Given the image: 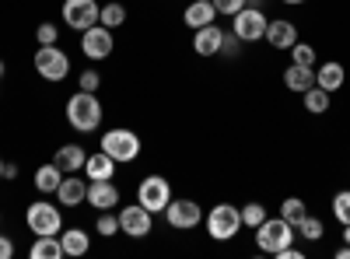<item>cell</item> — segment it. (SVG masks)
Returning a JSON list of instances; mask_svg holds the SVG:
<instances>
[{
	"label": "cell",
	"mask_w": 350,
	"mask_h": 259,
	"mask_svg": "<svg viewBox=\"0 0 350 259\" xmlns=\"http://www.w3.org/2000/svg\"><path fill=\"white\" fill-rule=\"evenodd\" d=\"M67 123L77 133H95L102 126V102L95 98V92H81L67 98Z\"/></svg>",
	"instance_id": "6da1fadb"
},
{
	"label": "cell",
	"mask_w": 350,
	"mask_h": 259,
	"mask_svg": "<svg viewBox=\"0 0 350 259\" xmlns=\"http://www.w3.org/2000/svg\"><path fill=\"white\" fill-rule=\"evenodd\" d=\"M295 224L291 221H284V217H267L259 228H256V245H259V252H270V256H277L280 249H287V245H295Z\"/></svg>",
	"instance_id": "7a4b0ae2"
},
{
	"label": "cell",
	"mask_w": 350,
	"mask_h": 259,
	"mask_svg": "<svg viewBox=\"0 0 350 259\" xmlns=\"http://www.w3.org/2000/svg\"><path fill=\"white\" fill-rule=\"evenodd\" d=\"M102 151L109 158H116V165H130V161L140 158V137L133 130H123V126L105 130L102 133Z\"/></svg>",
	"instance_id": "3957f363"
},
{
	"label": "cell",
	"mask_w": 350,
	"mask_h": 259,
	"mask_svg": "<svg viewBox=\"0 0 350 259\" xmlns=\"http://www.w3.org/2000/svg\"><path fill=\"white\" fill-rule=\"evenodd\" d=\"M242 232V207H231V204H217L207 214V235L214 242H231Z\"/></svg>",
	"instance_id": "277c9868"
},
{
	"label": "cell",
	"mask_w": 350,
	"mask_h": 259,
	"mask_svg": "<svg viewBox=\"0 0 350 259\" xmlns=\"http://www.w3.org/2000/svg\"><path fill=\"white\" fill-rule=\"evenodd\" d=\"M25 224L32 228V235H60L64 214L56 204H49V200H36V204L25 210Z\"/></svg>",
	"instance_id": "5b68a950"
},
{
	"label": "cell",
	"mask_w": 350,
	"mask_h": 259,
	"mask_svg": "<svg viewBox=\"0 0 350 259\" xmlns=\"http://www.w3.org/2000/svg\"><path fill=\"white\" fill-rule=\"evenodd\" d=\"M36 70L42 81H64L70 74V56L60 46H39L36 49Z\"/></svg>",
	"instance_id": "8992f818"
},
{
	"label": "cell",
	"mask_w": 350,
	"mask_h": 259,
	"mask_svg": "<svg viewBox=\"0 0 350 259\" xmlns=\"http://www.w3.org/2000/svg\"><path fill=\"white\" fill-rule=\"evenodd\" d=\"M137 204L148 207L151 214H165V207L172 204V186L161 176H148L137 186Z\"/></svg>",
	"instance_id": "52a82bcc"
},
{
	"label": "cell",
	"mask_w": 350,
	"mask_h": 259,
	"mask_svg": "<svg viewBox=\"0 0 350 259\" xmlns=\"http://www.w3.org/2000/svg\"><path fill=\"white\" fill-rule=\"evenodd\" d=\"M267 14H262L259 8H242L235 18H231V32H235L242 42H259L267 39Z\"/></svg>",
	"instance_id": "ba28073f"
},
{
	"label": "cell",
	"mask_w": 350,
	"mask_h": 259,
	"mask_svg": "<svg viewBox=\"0 0 350 259\" xmlns=\"http://www.w3.org/2000/svg\"><path fill=\"white\" fill-rule=\"evenodd\" d=\"M98 14H102L98 0H64V21L74 32H84V28L98 25Z\"/></svg>",
	"instance_id": "9c48e42d"
},
{
	"label": "cell",
	"mask_w": 350,
	"mask_h": 259,
	"mask_svg": "<svg viewBox=\"0 0 350 259\" xmlns=\"http://www.w3.org/2000/svg\"><path fill=\"white\" fill-rule=\"evenodd\" d=\"M165 221L172 228H179V232H189V228H196L203 221V207L196 204V200L179 196V200H172V204L165 207Z\"/></svg>",
	"instance_id": "30bf717a"
},
{
	"label": "cell",
	"mask_w": 350,
	"mask_h": 259,
	"mask_svg": "<svg viewBox=\"0 0 350 259\" xmlns=\"http://www.w3.org/2000/svg\"><path fill=\"white\" fill-rule=\"evenodd\" d=\"M151 228H154V214H151L148 207L133 204V207H123V210H120V232H123V235H130V238H148Z\"/></svg>",
	"instance_id": "8fae6325"
},
{
	"label": "cell",
	"mask_w": 350,
	"mask_h": 259,
	"mask_svg": "<svg viewBox=\"0 0 350 259\" xmlns=\"http://www.w3.org/2000/svg\"><path fill=\"white\" fill-rule=\"evenodd\" d=\"M81 53L88 60H105V56H112V28H105V25L84 28L81 32Z\"/></svg>",
	"instance_id": "7c38bea8"
},
{
	"label": "cell",
	"mask_w": 350,
	"mask_h": 259,
	"mask_svg": "<svg viewBox=\"0 0 350 259\" xmlns=\"http://www.w3.org/2000/svg\"><path fill=\"white\" fill-rule=\"evenodd\" d=\"M84 204H92L95 210H112V207H120V189L112 186V179H95V182H88Z\"/></svg>",
	"instance_id": "4fadbf2b"
},
{
	"label": "cell",
	"mask_w": 350,
	"mask_h": 259,
	"mask_svg": "<svg viewBox=\"0 0 350 259\" xmlns=\"http://www.w3.org/2000/svg\"><path fill=\"white\" fill-rule=\"evenodd\" d=\"M56 200H60V207H81L88 200V179H77V172L64 176L60 189H56Z\"/></svg>",
	"instance_id": "5bb4252c"
},
{
	"label": "cell",
	"mask_w": 350,
	"mask_h": 259,
	"mask_svg": "<svg viewBox=\"0 0 350 259\" xmlns=\"http://www.w3.org/2000/svg\"><path fill=\"white\" fill-rule=\"evenodd\" d=\"M221 39H224V28L203 25V28H196V36H193V49L200 56H217L221 53Z\"/></svg>",
	"instance_id": "9a60e30c"
},
{
	"label": "cell",
	"mask_w": 350,
	"mask_h": 259,
	"mask_svg": "<svg viewBox=\"0 0 350 259\" xmlns=\"http://www.w3.org/2000/svg\"><path fill=\"white\" fill-rule=\"evenodd\" d=\"M343 81H347V70L336 60H326L323 67H315V84H319V88H326L329 95L343 88Z\"/></svg>",
	"instance_id": "2e32d148"
},
{
	"label": "cell",
	"mask_w": 350,
	"mask_h": 259,
	"mask_svg": "<svg viewBox=\"0 0 350 259\" xmlns=\"http://www.w3.org/2000/svg\"><path fill=\"white\" fill-rule=\"evenodd\" d=\"M84 161H88V154H84L81 144H64V148L53 154V165H60L64 176H70V172H84Z\"/></svg>",
	"instance_id": "e0dca14e"
},
{
	"label": "cell",
	"mask_w": 350,
	"mask_h": 259,
	"mask_svg": "<svg viewBox=\"0 0 350 259\" xmlns=\"http://www.w3.org/2000/svg\"><path fill=\"white\" fill-rule=\"evenodd\" d=\"M267 42L273 46V49H291V46H295L298 42V28L295 25H291V21H270L267 25Z\"/></svg>",
	"instance_id": "ac0fdd59"
},
{
	"label": "cell",
	"mask_w": 350,
	"mask_h": 259,
	"mask_svg": "<svg viewBox=\"0 0 350 259\" xmlns=\"http://www.w3.org/2000/svg\"><path fill=\"white\" fill-rule=\"evenodd\" d=\"M84 176L88 179H112L116 176V158H109L102 148L95 151V154H88V161H84Z\"/></svg>",
	"instance_id": "d6986e66"
},
{
	"label": "cell",
	"mask_w": 350,
	"mask_h": 259,
	"mask_svg": "<svg viewBox=\"0 0 350 259\" xmlns=\"http://www.w3.org/2000/svg\"><path fill=\"white\" fill-rule=\"evenodd\" d=\"M186 25L193 28V32H196V28H203V25H214V18H217V8L211 4V0H193V4L186 8Z\"/></svg>",
	"instance_id": "ffe728a7"
},
{
	"label": "cell",
	"mask_w": 350,
	"mask_h": 259,
	"mask_svg": "<svg viewBox=\"0 0 350 259\" xmlns=\"http://www.w3.org/2000/svg\"><path fill=\"white\" fill-rule=\"evenodd\" d=\"M284 84L291 92H308L312 84H315V67H298V64H291L287 70H284Z\"/></svg>",
	"instance_id": "44dd1931"
},
{
	"label": "cell",
	"mask_w": 350,
	"mask_h": 259,
	"mask_svg": "<svg viewBox=\"0 0 350 259\" xmlns=\"http://www.w3.org/2000/svg\"><path fill=\"white\" fill-rule=\"evenodd\" d=\"M60 245H64V256H84L92 249V235H88L84 228H67L60 235Z\"/></svg>",
	"instance_id": "7402d4cb"
},
{
	"label": "cell",
	"mask_w": 350,
	"mask_h": 259,
	"mask_svg": "<svg viewBox=\"0 0 350 259\" xmlns=\"http://www.w3.org/2000/svg\"><path fill=\"white\" fill-rule=\"evenodd\" d=\"M32 259H64V245H60V235H36L32 249H28Z\"/></svg>",
	"instance_id": "603a6c76"
},
{
	"label": "cell",
	"mask_w": 350,
	"mask_h": 259,
	"mask_svg": "<svg viewBox=\"0 0 350 259\" xmlns=\"http://www.w3.org/2000/svg\"><path fill=\"white\" fill-rule=\"evenodd\" d=\"M60 182H64V168L60 165H42V168H36V189L39 193H56L60 189Z\"/></svg>",
	"instance_id": "cb8c5ba5"
},
{
	"label": "cell",
	"mask_w": 350,
	"mask_h": 259,
	"mask_svg": "<svg viewBox=\"0 0 350 259\" xmlns=\"http://www.w3.org/2000/svg\"><path fill=\"white\" fill-rule=\"evenodd\" d=\"M301 102H305L308 112H315V116H319V112H326V109H329V92H326V88H319V84H312L308 92H301Z\"/></svg>",
	"instance_id": "d4e9b609"
},
{
	"label": "cell",
	"mask_w": 350,
	"mask_h": 259,
	"mask_svg": "<svg viewBox=\"0 0 350 259\" xmlns=\"http://www.w3.org/2000/svg\"><path fill=\"white\" fill-rule=\"evenodd\" d=\"M295 232H298L301 238H308V242H319V238L326 235V228H323V221H319V217L305 214V217H301V221L295 224Z\"/></svg>",
	"instance_id": "484cf974"
},
{
	"label": "cell",
	"mask_w": 350,
	"mask_h": 259,
	"mask_svg": "<svg viewBox=\"0 0 350 259\" xmlns=\"http://www.w3.org/2000/svg\"><path fill=\"white\" fill-rule=\"evenodd\" d=\"M123 21H126V8L120 4V0L105 4V8H102V14H98V25H105V28H120Z\"/></svg>",
	"instance_id": "4316f807"
},
{
	"label": "cell",
	"mask_w": 350,
	"mask_h": 259,
	"mask_svg": "<svg viewBox=\"0 0 350 259\" xmlns=\"http://www.w3.org/2000/svg\"><path fill=\"white\" fill-rule=\"evenodd\" d=\"M305 214H308V207H305V200H301V196H287L284 204H280V217L291 221V224H298Z\"/></svg>",
	"instance_id": "83f0119b"
},
{
	"label": "cell",
	"mask_w": 350,
	"mask_h": 259,
	"mask_svg": "<svg viewBox=\"0 0 350 259\" xmlns=\"http://www.w3.org/2000/svg\"><path fill=\"white\" fill-rule=\"evenodd\" d=\"M291 64H298V67H315V46L295 42V46H291Z\"/></svg>",
	"instance_id": "f1b7e54d"
},
{
	"label": "cell",
	"mask_w": 350,
	"mask_h": 259,
	"mask_svg": "<svg viewBox=\"0 0 350 259\" xmlns=\"http://www.w3.org/2000/svg\"><path fill=\"white\" fill-rule=\"evenodd\" d=\"M95 232L102 238H112L120 232V214H109V210H98V221H95Z\"/></svg>",
	"instance_id": "f546056e"
},
{
	"label": "cell",
	"mask_w": 350,
	"mask_h": 259,
	"mask_svg": "<svg viewBox=\"0 0 350 259\" xmlns=\"http://www.w3.org/2000/svg\"><path fill=\"white\" fill-rule=\"evenodd\" d=\"M262 221H267V207H262V204H245L242 207V228H252V232H256Z\"/></svg>",
	"instance_id": "4dcf8cb0"
},
{
	"label": "cell",
	"mask_w": 350,
	"mask_h": 259,
	"mask_svg": "<svg viewBox=\"0 0 350 259\" xmlns=\"http://www.w3.org/2000/svg\"><path fill=\"white\" fill-rule=\"evenodd\" d=\"M333 217L340 224H350V189H343V193L333 196Z\"/></svg>",
	"instance_id": "1f68e13d"
},
{
	"label": "cell",
	"mask_w": 350,
	"mask_h": 259,
	"mask_svg": "<svg viewBox=\"0 0 350 259\" xmlns=\"http://www.w3.org/2000/svg\"><path fill=\"white\" fill-rule=\"evenodd\" d=\"M39 46H56V39H60V28H56L53 21H42L39 25V32H36Z\"/></svg>",
	"instance_id": "d6a6232c"
},
{
	"label": "cell",
	"mask_w": 350,
	"mask_h": 259,
	"mask_svg": "<svg viewBox=\"0 0 350 259\" xmlns=\"http://www.w3.org/2000/svg\"><path fill=\"white\" fill-rule=\"evenodd\" d=\"M242 46H245V42H242L235 32H224V39H221V56H239Z\"/></svg>",
	"instance_id": "836d02e7"
},
{
	"label": "cell",
	"mask_w": 350,
	"mask_h": 259,
	"mask_svg": "<svg viewBox=\"0 0 350 259\" xmlns=\"http://www.w3.org/2000/svg\"><path fill=\"white\" fill-rule=\"evenodd\" d=\"M211 4L217 8V14H228V18H235L242 8H245V0H211Z\"/></svg>",
	"instance_id": "e575fe53"
},
{
	"label": "cell",
	"mask_w": 350,
	"mask_h": 259,
	"mask_svg": "<svg viewBox=\"0 0 350 259\" xmlns=\"http://www.w3.org/2000/svg\"><path fill=\"white\" fill-rule=\"evenodd\" d=\"M77 84H81V92H98L102 88V74L98 70H84Z\"/></svg>",
	"instance_id": "d590c367"
},
{
	"label": "cell",
	"mask_w": 350,
	"mask_h": 259,
	"mask_svg": "<svg viewBox=\"0 0 350 259\" xmlns=\"http://www.w3.org/2000/svg\"><path fill=\"white\" fill-rule=\"evenodd\" d=\"M14 256V242L8 235H0V259H11Z\"/></svg>",
	"instance_id": "8d00e7d4"
},
{
	"label": "cell",
	"mask_w": 350,
	"mask_h": 259,
	"mask_svg": "<svg viewBox=\"0 0 350 259\" xmlns=\"http://www.w3.org/2000/svg\"><path fill=\"white\" fill-rule=\"evenodd\" d=\"M277 259H305V252H301V249H295V245H287V249H280V252H277Z\"/></svg>",
	"instance_id": "74e56055"
},
{
	"label": "cell",
	"mask_w": 350,
	"mask_h": 259,
	"mask_svg": "<svg viewBox=\"0 0 350 259\" xmlns=\"http://www.w3.org/2000/svg\"><path fill=\"white\" fill-rule=\"evenodd\" d=\"M4 179H8V182H11V179H18V165H14V161H8V165H4Z\"/></svg>",
	"instance_id": "f35d334b"
},
{
	"label": "cell",
	"mask_w": 350,
	"mask_h": 259,
	"mask_svg": "<svg viewBox=\"0 0 350 259\" xmlns=\"http://www.w3.org/2000/svg\"><path fill=\"white\" fill-rule=\"evenodd\" d=\"M336 259H350V245H340L336 249Z\"/></svg>",
	"instance_id": "ab89813d"
},
{
	"label": "cell",
	"mask_w": 350,
	"mask_h": 259,
	"mask_svg": "<svg viewBox=\"0 0 350 259\" xmlns=\"http://www.w3.org/2000/svg\"><path fill=\"white\" fill-rule=\"evenodd\" d=\"M245 8H259L262 11V0H245Z\"/></svg>",
	"instance_id": "60d3db41"
},
{
	"label": "cell",
	"mask_w": 350,
	"mask_h": 259,
	"mask_svg": "<svg viewBox=\"0 0 350 259\" xmlns=\"http://www.w3.org/2000/svg\"><path fill=\"white\" fill-rule=\"evenodd\" d=\"M343 242L350 245V224H343Z\"/></svg>",
	"instance_id": "b9f144b4"
},
{
	"label": "cell",
	"mask_w": 350,
	"mask_h": 259,
	"mask_svg": "<svg viewBox=\"0 0 350 259\" xmlns=\"http://www.w3.org/2000/svg\"><path fill=\"white\" fill-rule=\"evenodd\" d=\"M4 74H8V64H4V60H0V77H4Z\"/></svg>",
	"instance_id": "7bdbcfd3"
},
{
	"label": "cell",
	"mask_w": 350,
	"mask_h": 259,
	"mask_svg": "<svg viewBox=\"0 0 350 259\" xmlns=\"http://www.w3.org/2000/svg\"><path fill=\"white\" fill-rule=\"evenodd\" d=\"M0 179H4V158H0Z\"/></svg>",
	"instance_id": "ee69618b"
},
{
	"label": "cell",
	"mask_w": 350,
	"mask_h": 259,
	"mask_svg": "<svg viewBox=\"0 0 350 259\" xmlns=\"http://www.w3.org/2000/svg\"><path fill=\"white\" fill-rule=\"evenodd\" d=\"M284 4H305V0H284Z\"/></svg>",
	"instance_id": "f6af8a7d"
}]
</instances>
